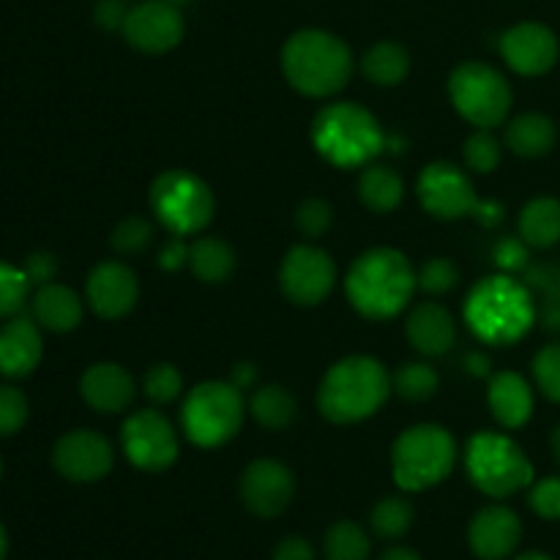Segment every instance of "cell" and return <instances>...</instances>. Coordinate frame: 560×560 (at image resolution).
<instances>
[{
	"label": "cell",
	"instance_id": "cell-1",
	"mask_svg": "<svg viewBox=\"0 0 560 560\" xmlns=\"http://www.w3.org/2000/svg\"><path fill=\"white\" fill-rule=\"evenodd\" d=\"M419 284L413 266L399 249L377 246L364 252L350 266L348 273V299L355 310L370 320H388L397 317L413 299Z\"/></svg>",
	"mask_w": 560,
	"mask_h": 560
},
{
	"label": "cell",
	"instance_id": "cell-2",
	"mask_svg": "<svg viewBox=\"0 0 560 560\" xmlns=\"http://www.w3.org/2000/svg\"><path fill=\"white\" fill-rule=\"evenodd\" d=\"M465 320L481 342L514 345L534 328V295L520 279L495 273L470 290L465 301Z\"/></svg>",
	"mask_w": 560,
	"mask_h": 560
},
{
	"label": "cell",
	"instance_id": "cell-3",
	"mask_svg": "<svg viewBox=\"0 0 560 560\" xmlns=\"http://www.w3.org/2000/svg\"><path fill=\"white\" fill-rule=\"evenodd\" d=\"M392 394V375L370 355H348L326 372L317 408L334 424H355L383 408Z\"/></svg>",
	"mask_w": 560,
	"mask_h": 560
},
{
	"label": "cell",
	"instance_id": "cell-4",
	"mask_svg": "<svg viewBox=\"0 0 560 560\" xmlns=\"http://www.w3.org/2000/svg\"><path fill=\"white\" fill-rule=\"evenodd\" d=\"M282 69L290 85L312 98L342 91L353 74V52L339 36L317 27L293 33L282 49Z\"/></svg>",
	"mask_w": 560,
	"mask_h": 560
},
{
	"label": "cell",
	"instance_id": "cell-5",
	"mask_svg": "<svg viewBox=\"0 0 560 560\" xmlns=\"http://www.w3.org/2000/svg\"><path fill=\"white\" fill-rule=\"evenodd\" d=\"M312 142L317 153L334 167H366L386 145L381 124L370 109L353 102L328 104L312 124Z\"/></svg>",
	"mask_w": 560,
	"mask_h": 560
},
{
	"label": "cell",
	"instance_id": "cell-6",
	"mask_svg": "<svg viewBox=\"0 0 560 560\" xmlns=\"http://www.w3.org/2000/svg\"><path fill=\"white\" fill-rule=\"evenodd\" d=\"M457 463V443L452 432L438 424L408 427L394 441V481L405 492H421L441 485Z\"/></svg>",
	"mask_w": 560,
	"mask_h": 560
},
{
	"label": "cell",
	"instance_id": "cell-7",
	"mask_svg": "<svg viewBox=\"0 0 560 560\" xmlns=\"http://www.w3.org/2000/svg\"><path fill=\"white\" fill-rule=\"evenodd\" d=\"M244 394L230 381H206L195 386L180 408V427L200 448H219L238 435L246 416Z\"/></svg>",
	"mask_w": 560,
	"mask_h": 560
},
{
	"label": "cell",
	"instance_id": "cell-8",
	"mask_svg": "<svg viewBox=\"0 0 560 560\" xmlns=\"http://www.w3.org/2000/svg\"><path fill=\"white\" fill-rule=\"evenodd\" d=\"M470 481L490 498H509L534 485V465L517 441L503 432H476L465 448Z\"/></svg>",
	"mask_w": 560,
	"mask_h": 560
},
{
	"label": "cell",
	"instance_id": "cell-9",
	"mask_svg": "<svg viewBox=\"0 0 560 560\" xmlns=\"http://www.w3.org/2000/svg\"><path fill=\"white\" fill-rule=\"evenodd\" d=\"M151 211L173 235L200 233L213 219V191L189 170H164L151 184Z\"/></svg>",
	"mask_w": 560,
	"mask_h": 560
},
{
	"label": "cell",
	"instance_id": "cell-10",
	"mask_svg": "<svg viewBox=\"0 0 560 560\" xmlns=\"http://www.w3.org/2000/svg\"><path fill=\"white\" fill-rule=\"evenodd\" d=\"M448 96H452L454 109L476 129H495L512 109L509 80L481 60H468L452 71Z\"/></svg>",
	"mask_w": 560,
	"mask_h": 560
},
{
	"label": "cell",
	"instance_id": "cell-11",
	"mask_svg": "<svg viewBox=\"0 0 560 560\" xmlns=\"http://www.w3.org/2000/svg\"><path fill=\"white\" fill-rule=\"evenodd\" d=\"M124 454L135 468L162 474L178 459V438L173 424L159 410H137L124 421L120 432Z\"/></svg>",
	"mask_w": 560,
	"mask_h": 560
},
{
	"label": "cell",
	"instance_id": "cell-12",
	"mask_svg": "<svg viewBox=\"0 0 560 560\" xmlns=\"http://www.w3.org/2000/svg\"><path fill=\"white\" fill-rule=\"evenodd\" d=\"M284 295L299 306H317L328 299L337 282V266L331 255L317 246L301 244L288 252L279 271Z\"/></svg>",
	"mask_w": 560,
	"mask_h": 560
},
{
	"label": "cell",
	"instance_id": "cell-13",
	"mask_svg": "<svg viewBox=\"0 0 560 560\" xmlns=\"http://www.w3.org/2000/svg\"><path fill=\"white\" fill-rule=\"evenodd\" d=\"M419 200L427 213H432L435 219H446V222L470 217L479 206L474 180L457 164L448 162H432L421 170Z\"/></svg>",
	"mask_w": 560,
	"mask_h": 560
},
{
	"label": "cell",
	"instance_id": "cell-14",
	"mask_svg": "<svg viewBox=\"0 0 560 560\" xmlns=\"http://www.w3.org/2000/svg\"><path fill=\"white\" fill-rule=\"evenodd\" d=\"M120 31H124L126 42L140 52L162 55L178 47L186 25L178 5H170L164 0H145V3L129 9Z\"/></svg>",
	"mask_w": 560,
	"mask_h": 560
},
{
	"label": "cell",
	"instance_id": "cell-15",
	"mask_svg": "<svg viewBox=\"0 0 560 560\" xmlns=\"http://www.w3.org/2000/svg\"><path fill=\"white\" fill-rule=\"evenodd\" d=\"M115 454L113 446L104 435L93 430L66 432L52 452V465L63 479L77 481V485H91V481L104 479L113 470Z\"/></svg>",
	"mask_w": 560,
	"mask_h": 560
},
{
	"label": "cell",
	"instance_id": "cell-16",
	"mask_svg": "<svg viewBox=\"0 0 560 560\" xmlns=\"http://www.w3.org/2000/svg\"><path fill=\"white\" fill-rule=\"evenodd\" d=\"M295 495V479L288 465L277 459H255L241 479V498L246 509L262 520L279 517Z\"/></svg>",
	"mask_w": 560,
	"mask_h": 560
},
{
	"label": "cell",
	"instance_id": "cell-17",
	"mask_svg": "<svg viewBox=\"0 0 560 560\" xmlns=\"http://www.w3.org/2000/svg\"><path fill=\"white\" fill-rule=\"evenodd\" d=\"M503 60L523 77H539L556 66L560 55L558 36L541 22H520L501 38Z\"/></svg>",
	"mask_w": 560,
	"mask_h": 560
},
{
	"label": "cell",
	"instance_id": "cell-18",
	"mask_svg": "<svg viewBox=\"0 0 560 560\" xmlns=\"http://www.w3.org/2000/svg\"><path fill=\"white\" fill-rule=\"evenodd\" d=\"M88 304L104 320H120L129 315L140 299V284L135 271L118 260L98 262L85 284Z\"/></svg>",
	"mask_w": 560,
	"mask_h": 560
},
{
	"label": "cell",
	"instance_id": "cell-19",
	"mask_svg": "<svg viewBox=\"0 0 560 560\" xmlns=\"http://www.w3.org/2000/svg\"><path fill=\"white\" fill-rule=\"evenodd\" d=\"M523 539V523L506 506H487L474 517L468 530L470 550L481 560H503L517 550Z\"/></svg>",
	"mask_w": 560,
	"mask_h": 560
},
{
	"label": "cell",
	"instance_id": "cell-20",
	"mask_svg": "<svg viewBox=\"0 0 560 560\" xmlns=\"http://www.w3.org/2000/svg\"><path fill=\"white\" fill-rule=\"evenodd\" d=\"M82 399L98 413H124L137 397L135 377L113 361L88 366L80 381Z\"/></svg>",
	"mask_w": 560,
	"mask_h": 560
},
{
	"label": "cell",
	"instance_id": "cell-21",
	"mask_svg": "<svg viewBox=\"0 0 560 560\" xmlns=\"http://www.w3.org/2000/svg\"><path fill=\"white\" fill-rule=\"evenodd\" d=\"M44 353L42 331L31 317H9L0 326V375L27 377Z\"/></svg>",
	"mask_w": 560,
	"mask_h": 560
},
{
	"label": "cell",
	"instance_id": "cell-22",
	"mask_svg": "<svg viewBox=\"0 0 560 560\" xmlns=\"http://www.w3.org/2000/svg\"><path fill=\"white\" fill-rule=\"evenodd\" d=\"M410 345L424 355H446L457 339V326L446 306L427 301V304L413 306L405 323Z\"/></svg>",
	"mask_w": 560,
	"mask_h": 560
},
{
	"label": "cell",
	"instance_id": "cell-23",
	"mask_svg": "<svg viewBox=\"0 0 560 560\" xmlns=\"http://www.w3.org/2000/svg\"><path fill=\"white\" fill-rule=\"evenodd\" d=\"M487 405L498 424L506 430H520L534 416V392L517 372H498L487 388Z\"/></svg>",
	"mask_w": 560,
	"mask_h": 560
},
{
	"label": "cell",
	"instance_id": "cell-24",
	"mask_svg": "<svg viewBox=\"0 0 560 560\" xmlns=\"http://www.w3.org/2000/svg\"><path fill=\"white\" fill-rule=\"evenodd\" d=\"M33 320L55 334L74 331L82 323V301L66 284H42L33 295Z\"/></svg>",
	"mask_w": 560,
	"mask_h": 560
},
{
	"label": "cell",
	"instance_id": "cell-25",
	"mask_svg": "<svg viewBox=\"0 0 560 560\" xmlns=\"http://www.w3.org/2000/svg\"><path fill=\"white\" fill-rule=\"evenodd\" d=\"M558 131L547 115L539 113H525L517 115L512 124L506 126V145L512 148L517 156L525 159H539L556 148Z\"/></svg>",
	"mask_w": 560,
	"mask_h": 560
},
{
	"label": "cell",
	"instance_id": "cell-26",
	"mask_svg": "<svg viewBox=\"0 0 560 560\" xmlns=\"http://www.w3.org/2000/svg\"><path fill=\"white\" fill-rule=\"evenodd\" d=\"M520 235L534 249H550L560 241V202L556 197H536L520 213Z\"/></svg>",
	"mask_w": 560,
	"mask_h": 560
},
{
	"label": "cell",
	"instance_id": "cell-27",
	"mask_svg": "<svg viewBox=\"0 0 560 560\" xmlns=\"http://www.w3.org/2000/svg\"><path fill=\"white\" fill-rule=\"evenodd\" d=\"M359 197L370 211L392 213L405 197V184L397 170L383 164H366L359 178Z\"/></svg>",
	"mask_w": 560,
	"mask_h": 560
},
{
	"label": "cell",
	"instance_id": "cell-28",
	"mask_svg": "<svg viewBox=\"0 0 560 560\" xmlns=\"http://www.w3.org/2000/svg\"><path fill=\"white\" fill-rule=\"evenodd\" d=\"M249 413L252 419L257 421L266 430H288L295 421V413H299V405H295V397L282 386H260L255 388L249 399Z\"/></svg>",
	"mask_w": 560,
	"mask_h": 560
},
{
	"label": "cell",
	"instance_id": "cell-29",
	"mask_svg": "<svg viewBox=\"0 0 560 560\" xmlns=\"http://www.w3.org/2000/svg\"><path fill=\"white\" fill-rule=\"evenodd\" d=\"M361 69L375 85L388 88L399 85L410 71V55L402 44L397 42H377L375 47L366 49Z\"/></svg>",
	"mask_w": 560,
	"mask_h": 560
},
{
	"label": "cell",
	"instance_id": "cell-30",
	"mask_svg": "<svg viewBox=\"0 0 560 560\" xmlns=\"http://www.w3.org/2000/svg\"><path fill=\"white\" fill-rule=\"evenodd\" d=\"M189 266L195 277L206 284H219L233 273L235 268V252L222 238H208L195 241L189 249Z\"/></svg>",
	"mask_w": 560,
	"mask_h": 560
},
{
	"label": "cell",
	"instance_id": "cell-31",
	"mask_svg": "<svg viewBox=\"0 0 560 560\" xmlns=\"http://www.w3.org/2000/svg\"><path fill=\"white\" fill-rule=\"evenodd\" d=\"M438 383H441L438 381V372L430 364H424V361H408V364H402L394 372L392 386L402 399L424 402V399H430L438 392Z\"/></svg>",
	"mask_w": 560,
	"mask_h": 560
},
{
	"label": "cell",
	"instance_id": "cell-32",
	"mask_svg": "<svg viewBox=\"0 0 560 560\" xmlns=\"http://www.w3.org/2000/svg\"><path fill=\"white\" fill-rule=\"evenodd\" d=\"M326 558L328 560H370V536L364 528L350 520L334 525L326 534Z\"/></svg>",
	"mask_w": 560,
	"mask_h": 560
},
{
	"label": "cell",
	"instance_id": "cell-33",
	"mask_svg": "<svg viewBox=\"0 0 560 560\" xmlns=\"http://www.w3.org/2000/svg\"><path fill=\"white\" fill-rule=\"evenodd\" d=\"M413 525V506L405 498H383L372 509V530L381 539H399Z\"/></svg>",
	"mask_w": 560,
	"mask_h": 560
},
{
	"label": "cell",
	"instance_id": "cell-34",
	"mask_svg": "<svg viewBox=\"0 0 560 560\" xmlns=\"http://www.w3.org/2000/svg\"><path fill=\"white\" fill-rule=\"evenodd\" d=\"M31 293V279L22 268L0 260V320H9L25 306Z\"/></svg>",
	"mask_w": 560,
	"mask_h": 560
},
{
	"label": "cell",
	"instance_id": "cell-35",
	"mask_svg": "<svg viewBox=\"0 0 560 560\" xmlns=\"http://www.w3.org/2000/svg\"><path fill=\"white\" fill-rule=\"evenodd\" d=\"M465 164H468L474 173H492V170L501 164V142L490 135V129H476V135L468 137L463 148Z\"/></svg>",
	"mask_w": 560,
	"mask_h": 560
},
{
	"label": "cell",
	"instance_id": "cell-36",
	"mask_svg": "<svg viewBox=\"0 0 560 560\" xmlns=\"http://www.w3.org/2000/svg\"><path fill=\"white\" fill-rule=\"evenodd\" d=\"M180 388H184V377H180L178 366L173 364H153L145 372V381H142V392L156 405L173 402L180 394Z\"/></svg>",
	"mask_w": 560,
	"mask_h": 560
},
{
	"label": "cell",
	"instance_id": "cell-37",
	"mask_svg": "<svg viewBox=\"0 0 560 560\" xmlns=\"http://www.w3.org/2000/svg\"><path fill=\"white\" fill-rule=\"evenodd\" d=\"M153 230L142 217H126L113 233V249L118 255H142L151 246Z\"/></svg>",
	"mask_w": 560,
	"mask_h": 560
},
{
	"label": "cell",
	"instance_id": "cell-38",
	"mask_svg": "<svg viewBox=\"0 0 560 560\" xmlns=\"http://www.w3.org/2000/svg\"><path fill=\"white\" fill-rule=\"evenodd\" d=\"M534 377L536 386L541 388L547 399L560 402V342L547 345L536 353L534 359Z\"/></svg>",
	"mask_w": 560,
	"mask_h": 560
},
{
	"label": "cell",
	"instance_id": "cell-39",
	"mask_svg": "<svg viewBox=\"0 0 560 560\" xmlns=\"http://www.w3.org/2000/svg\"><path fill=\"white\" fill-rule=\"evenodd\" d=\"M27 421L25 394L11 386H0V438L20 432Z\"/></svg>",
	"mask_w": 560,
	"mask_h": 560
},
{
	"label": "cell",
	"instance_id": "cell-40",
	"mask_svg": "<svg viewBox=\"0 0 560 560\" xmlns=\"http://www.w3.org/2000/svg\"><path fill=\"white\" fill-rule=\"evenodd\" d=\"M457 277L459 271L452 260H446V257H435V260L424 262V268H421L416 279H419L421 290H427V293L432 295H443L457 284Z\"/></svg>",
	"mask_w": 560,
	"mask_h": 560
},
{
	"label": "cell",
	"instance_id": "cell-41",
	"mask_svg": "<svg viewBox=\"0 0 560 560\" xmlns=\"http://www.w3.org/2000/svg\"><path fill=\"white\" fill-rule=\"evenodd\" d=\"M331 222L334 213L326 200H306L304 206L299 208V213H295V224H299V230L306 238H320V235L331 228Z\"/></svg>",
	"mask_w": 560,
	"mask_h": 560
},
{
	"label": "cell",
	"instance_id": "cell-42",
	"mask_svg": "<svg viewBox=\"0 0 560 560\" xmlns=\"http://www.w3.org/2000/svg\"><path fill=\"white\" fill-rule=\"evenodd\" d=\"M530 509L545 520H560V476L536 481L530 490Z\"/></svg>",
	"mask_w": 560,
	"mask_h": 560
},
{
	"label": "cell",
	"instance_id": "cell-43",
	"mask_svg": "<svg viewBox=\"0 0 560 560\" xmlns=\"http://www.w3.org/2000/svg\"><path fill=\"white\" fill-rule=\"evenodd\" d=\"M22 271L27 273L31 284H49L55 279V273H58V260L52 255H47V252H36V255L27 257Z\"/></svg>",
	"mask_w": 560,
	"mask_h": 560
},
{
	"label": "cell",
	"instance_id": "cell-44",
	"mask_svg": "<svg viewBox=\"0 0 560 560\" xmlns=\"http://www.w3.org/2000/svg\"><path fill=\"white\" fill-rule=\"evenodd\" d=\"M495 262L506 271H520L528 262V249L523 246V241L506 238L495 246Z\"/></svg>",
	"mask_w": 560,
	"mask_h": 560
},
{
	"label": "cell",
	"instance_id": "cell-45",
	"mask_svg": "<svg viewBox=\"0 0 560 560\" xmlns=\"http://www.w3.org/2000/svg\"><path fill=\"white\" fill-rule=\"evenodd\" d=\"M126 14H129V9H126L124 0H98L96 11H93V16H96V25L104 27V31L124 27Z\"/></svg>",
	"mask_w": 560,
	"mask_h": 560
},
{
	"label": "cell",
	"instance_id": "cell-46",
	"mask_svg": "<svg viewBox=\"0 0 560 560\" xmlns=\"http://www.w3.org/2000/svg\"><path fill=\"white\" fill-rule=\"evenodd\" d=\"M273 560H315V552H312L310 541L290 536V539L279 541L277 550H273Z\"/></svg>",
	"mask_w": 560,
	"mask_h": 560
},
{
	"label": "cell",
	"instance_id": "cell-47",
	"mask_svg": "<svg viewBox=\"0 0 560 560\" xmlns=\"http://www.w3.org/2000/svg\"><path fill=\"white\" fill-rule=\"evenodd\" d=\"M184 262H189V249H186V244L178 235V238L170 241V244L164 246L162 257H159V266H162L164 271H178Z\"/></svg>",
	"mask_w": 560,
	"mask_h": 560
},
{
	"label": "cell",
	"instance_id": "cell-48",
	"mask_svg": "<svg viewBox=\"0 0 560 560\" xmlns=\"http://www.w3.org/2000/svg\"><path fill=\"white\" fill-rule=\"evenodd\" d=\"M255 381H257V370L252 364H235L233 366V377H230V383H233V386H238L241 392L255 386Z\"/></svg>",
	"mask_w": 560,
	"mask_h": 560
},
{
	"label": "cell",
	"instance_id": "cell-49",
	"mask_svg": "<svg viewBox=\"0 0 560 560\" xmlns=\"http://www.w3.org/2000/svg\"><path fill=\"white\" fill-rule=\"evenodd\" d=\"M476 217L481 219V222L485 224H498L503 219V208L501 206H495V202H481L479 200V206H476Z\"/></svg>",
	"mask_w": 560,
	"mask_h": 560
},
{
	"label": "cell",
	"instance_id": "cell-50",
	"mask_svg": "<svg viewBox=\"0 0 560 560\" xmlns=\"http://www.w3.org/2000/svg\"><path fill=\"white\" fill-rule=\"evenodd\" d=\"M465 370H468L470 375H479V377L490 375V359H487V355H481V353L465 355Z\"/></svg>",
	"mask_w": 560,
	"mask_h": 560
},
{
	"label": "cell",
	"instance_id": "cell-51",
	"mask_svg": "<svg viewBox=\"0 0 560 560\" xmlns=\"http://www.w3.org/2000/svg\"><path fill=\"white\" fill-rule=\"evenodd\" d=\"M381 560H421V558L416 556L413 550H405V547H394V550H388Z\"/></svg>",
	"mask_w": 560,
	"mask_h": 560
},
{
	"label": "cell",
	"instance_id": "cell-52",
	"mask_svg": "<svg viewBox=\"0 0 560 560\" xmlns=\"http://www.w3.org/2000/svg\"><path fill=\"white\" fill-rule=\"evenodd\" d=\"M5 552H9V534H5L3 523H0V560H5Z\"/></svg>",
	"mask_w": 560,
	"mask_h": 560
},
{
	"label": "cell",
	"instance_id": "cell-53",
	"mask_svg": "<svg viewBox=\"0 0 560 560\" xmlns=\"http://www.w3.org/2000/svg\"><path fill=\"white\" fill-rule=\"evenodd\" d=\"M552 452H556V459L560 465V424L556 427V432H552Z\"/></svg>",
	"mask_w": 560,
	"mask_h": 560
},
{
	"label": "cell",
	"instance_id": "cell-54",
	"mask_svg": "<svg viewBox=\"0 0 560 560\" xmlns=\"http://www.w3.org/2000/svg\"><path fill=\"white\" fill-rule=\"evenodd\" d=\"M517 560H552V558L545 556V552H525V556H520Z\"/></svg>",
	"mask_w": 560,
	"mask_h": 560
},
{
	"label": "cell",
	"instance_id": "cell-55",
	"mask_svg": "<svg viewBox=\"0 0 560 560\" xmlns=\"http://www.w3.org/2000/svg\"><path fill=\"white\" fill-rule=\"evenodd\" d=\"M164 3H170V5H184L186 0H164Z\"/></svg>",
	"mask_w": 560,
	"mask_h": 560
},
{
	"label": "cell",
	"instance_id": "cell-56",
	"mask_svg": "<svg viewBox=\"0 0 560 560\" xmlns=\"http://www.w3.org/2000/svg\"><path fill=\"white\" fill-rule=\"evenodd\" d=\"M0 476H3V463H0Z\"/></svg>",
	"mask_w": 560,
	"mask_h": 560
}]
</instances>
